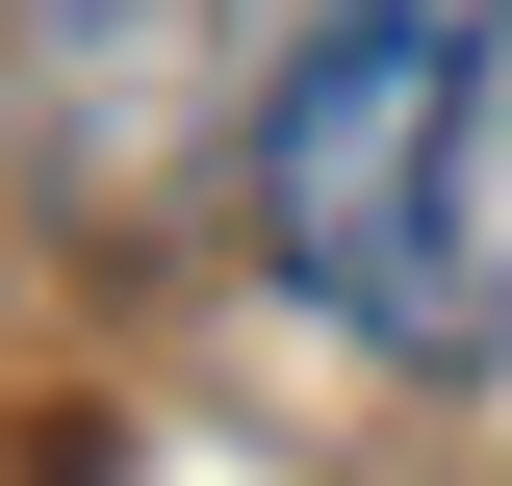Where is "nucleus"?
I'll return each instance as SVG.
<instances>
[{
	"instance_id": "nucleus-1",
	"label": "nucleus",
	"mask_w": 512,
	"mask_h": 486,
	"mask_svg": "<svg viewBox=\"0 0 512 486\" xmlns=\"http://www.w3.org/2000/svg\"><path fill=\"white\" fill-rule=\"evenodd\" d=\"M487 52L512 0H282V52H256V256L308 307H359V333H410L436 359L461 333V180H487Z\"/></svg>"
}]
</instances>
